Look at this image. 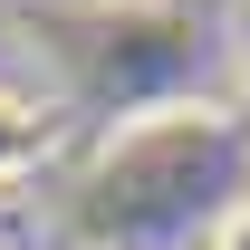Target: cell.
I'll use <instances>...</instances> for the list:
<instances>
[{"label": "cell", "instance_id": "6da1fadb", "mask_svg": "<svg viewBox=\"0 0 250 250\" xmlns=\"http://www.w3.org/2000/svg\"><path fill=\"white\" fill-rule=\"evenodd\" d=\"M29 154H39V116H29V106H20L10 87H0V183H10V173H20Z\"/></svg>", "mask_w": 250, "mask_h": 250}, {"label": "cell", "instance_id": "7a4b0ae2", "mask_svg": "<svg viewBox=\"0 0 250 250\" xmlns=\"http://www.w3.org/2000/svg\"><path fill=\"white\" fill-rule=\"evenodd\" d=\"M212 250H250V202H231V212L212 221Z\"/></svg>", "mask_w": 250, "mask_h": 250}]
</instances>
